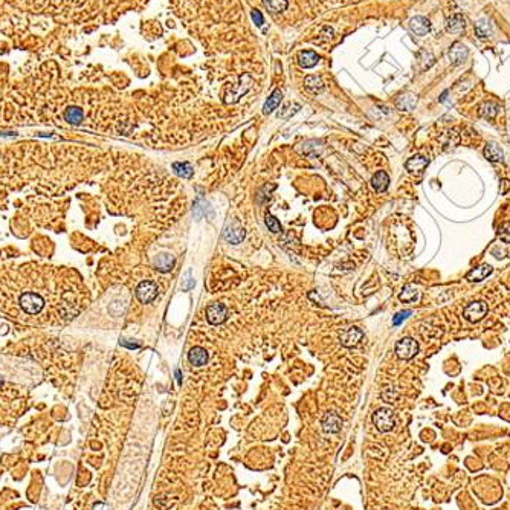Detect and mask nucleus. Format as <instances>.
I'll return each instance as SVG.
<instances>
[{
	"label": "nucleus",
	"instance_id": "1",
	"mask_svg": "<svg viewBox=\"0 0 510 510\" xmlns=\"http://www.w3.org/2000/svg\"><path fill=\"white\" fill-rule=\"evenodd\" d=\"M373 425L379 432H389L396 426V415L389 408H377L373 412Z\"/></svg>",
	"mask_w": 510,
	"mask_h": 510
},
{
	"label": "nucleus",
	"instance_id": "2",
	"mask_svg": "<svg viewBox=\"0 0 510 510\" xmlns=\"http://www.w3.org/2000/svg\"><path fill=\"white\" fill-rule=\"evenodd\" d=\"M252 84H254V78L249 75V74H243L242 77H240V80H238V83L235 84V86H232L231 89H229V92L225 95V103L226 104H234V103H237L240 98H242L248 91H249V89L252 87Z\"/></svg>",
	"mask_w": 510,
	"mask_h": 510
},
{
	"label": "nucleus",
	"instance_id": "3",
	"mask_svg": "<svg viewBox=\"0 0 510 510\" xmlns=\"http://www.w3.org/2000/svg\"><path fill=\"white\" fill-rule=\"evenodd\" d=\"M245 235H246V231L237 219H229L226 222V225L223 228V237L228 243H231V245L242 243L245 240Z\"/></svg>",
	"mask_w": 510,
	"mask_h": 510
},
{
	"label": "nucleus",
	"instance_id": "4",
	"mask_svg": "<svg viewBox=\"0 0 510 510\" xmlns=\"http://www.w3.org/2000/svg\"><path fill=\"white\" fill-rule=\"evenodd\" d=\"M20 306L29 315H37L45 307V299L34 292H26L20 296Z\"/></svg>",
	"mask_w": 510,
	"mask_h": 510
},
{
	"label": "nucleus",
	"instance_id": "5",
	"mask_svg": "<svg viewBox=\"0 0 510 510\" xmlns=\"http://www.w3.org/2000/svg\"><path fill=\"white\" fill-rule=\"evenodd\" d=\"M158 292H159V289H158V284L155 281L144 280L136 287V298L142 304H148V303L155 301L156 296H158Z\"/></svg>",
	"mask_w": 510,
	"mask_h": 510
},
{
	"label": "nucleus",
	"instance_id": "6",
	"mask_svg": "<svg viewBox=\"0 0 510 510\" xmlns=\"http://www.w3.org/2000/svg\"><path fill=\"white\" fill-rule=\"evenodd\" d=\"M418 353V342L412 338H403L396 344V354L399 359L408 361Z\"/></svg>",
	"mask_w": 510,
	"mask_h": 510
},
{
	"label": "nucleus",
	"instance_id": "7",
	"mask_svg": "<svg viewBox=\"0 0 510 510\" xmlns=\"http://www.w3.org/2000/svg\"><path fill=\"white\" fill-rule=\"evenodd\" d=\"M486 313H487V304L484 301H473L464 309L463 316L469 322H478L486 316Z\"/></svg>",
	"mask_w": 510,
	"mask_h": 510
},
{
	"label": "nucleus",
	"instance_id": "8",
	"mask_svg": "<svg viewBox=\"0 0 510 510\" xmlns=\"http://www.w3.org/2000/svg\"><path fill=\"white\" fill-rule=\"evenodd\" d=\"M364 338V332L359 327H347L339 335V341L344 347H354Z\"/></svg>",
	"mask_w": 510,
	"mask_h": 510
},
{
	"label": "nucleus",
	"instance_id": "9",
	"mask_svg": "<svg viewBox=\"0 0 510 510\" xmlns=\"http://www.w3.org/2000/svg\"><path fill=\"white\" fill-rule=\"evenodd\" d=\"M228 318V309L220 304V303H214V304H209L206 307V319L209 324H213V325H219L222 322H225Z\"/></svg>",
	"mask_w": 510,
	"mask_h": 510
},
{
	"label": "nucleus",
	"instance_id": "10",
	"mask_svg": "<svg viewBox=\"0 0 510 510\" xmlns=\"http://www.w3.org/2000/svg\"><path fill=\"white\" fill-rule=\"evenodd\" d=\"M321 426L327 434H338L342 429V418L335 411H330L322 417Z\"/></svg>",
	"mask_w": 510,
	"mask_h": 510
},
{
	"label": "nucleus",
	"instance_id": "11",
	"mask_svg": "<svg viewBox=\"0 0 510 510\" xmlns=\"http://www.w3.org/2000/svg\"><path fill=\"white\" fill-rule=\"evenodd\" d=\"M409 28H411V31L418 36V37H423L429 33V29H431V23L426 17L423 16H415L409 20Z\"/></svg>",
	"mask_w": 510,
	"mask_h": 510
},
{
	"label": "nucleus",
	"instance_id": "12",
	"mask_svg": "<svg viewBox=\"0 0 510 510\" xmlns=\"http://www.w3.org/2000/svg\"><path fill=\"white\" fill-rule=\"evenodd\" d=\"M492 272H493V267L490 264H479L466 274V280H469L472 283H479V281L486 280Z\"/></svg>",
	"mask_w": 510,
	"mask_h": 510
},
{
	"label": "nucleus",
	"instance_id": "13",
	"mask_svg": "<svg viewBox=\"0 0 510 510\" xmlns=\"http://www.w3.org/2000/svg\"><path fill=\"white\" fill-rule=\"evenodd\" d=\"M174 264H176V258L168 252H161L153 260V266L159 272H170L174 267Z\"/></svg>",
	"mask_w": 510,
	"mask_h": 510
},
{
	"label": "nucleus",
	"instance_id": "14",
	"mask_svg": "<svg viewBox=\"0 0 510 510\" xmlns=\"http://www.w3.org/2000/svg\"><path fill=\"white\" fill-rule=\"evenodd\" d=\"M429 161L425 158V156H420V155H415L412 158H409L405 164V168L411 173V174H422L426 167H428Z\"/></svg>",
	"mask_w": 510,
	"mask_h": 510
},
{
	"label": "nucleus",
	"instance_id": "15",
	"mask_svg": "<svg viewBox=\"0 0 510 510\" xmlns=\"http://www.w3.org/2000/svg\"><path fill=\"white\" fill-rule=\"evenodd\" d=\"M208 353L203 347H193L188 353V361L193 367H205L208 364Z\"/></svg>",
	"mask_w": 510,
	"mask_h": 510
},
{
	"label": "nucleus",
	"instance_id": "16",
	"mask_svg": "<svg viewBox=\"0 0 510 510\" xmlns=\"http://www.w3.org/2000/svg\"><path fill=\"white\" fill-rule=\"evenodd\" d=\"M319 63V55L315 51H301L298 54V65L303 69H312Z\"/></svg>",
	"mask_w": 510,
	"mask_h": 510
},
{
	"label": "nucleus",
	"instance_id": "17",
	"mask_svg": "<svg viewBox=\"0 0 510 510\" xmlns=\"http://www.w3.org/2000/svg\"><path fill=\"white\" fill-rule=\"evenodd\" d=\"M388 185H389V176H388L386 171L380 170V171H377V173L373 174V177H371V187H373L374 191H377V193H385L386 188H388Z\"/></svg>",
	"mask_w": 510,
	"mask_h": 510
},
{
	"label": "nucleus",
	"instance_id": "18",
	"mask_svg": "<svg viewBox=\"0 0 510 510\" xmlns=\"http://www.w3.org/2000/svg\"><path fill=\"white\" fill-rule=\"evenodd\" d=\"M467 55H469V51L461 43H455L451 49H449V54H447L449 60H451V63H454V65L463 63L464 60L467 58Z\"/></svg>",
	"mask_w": 510,
	"mask_h": 510
},
{
	"label": "nucleus",
	"instance_id": "19",
	"mask_svg": "<svg viewBox=\"0 0 510 510\" xmlns=\"http://www.w3.org/2000/svg\"><path fill=\"white\" fill-rule=\"evenodd\" d=\"M463 29H464V19L461 14H455L452 17H449L446 20V31L447 33H451V34H460L463 33Z\"/></svg>",
	"mask_w": 510,
	"mask_h": 510
},
{
	"label": "nucleus",
	"instance_id": "20",
	"mask_svg": "<svg viewBox=\"0 0 510 510\" xmlns=\"http://www.w3.org/2000/svg\"><path fill=\"white\" fill-rule=\"evenodd\" d=\"M484 156L487 158V161L490 162H501L504 159V152H502V148L495 144V142H489L486 147H484Z\"/></svg>",
	"mask_w": 510,
	"mask_h": 510
},
{
	"label": "nucleus",
	"instance_id": "21",
	"mask_svg": "<svg viewBox=\"0 0 510 510\" xmlns=\"http://www.w3.org/2000/svg\"><path fill=\"white\" fill-rule=\"evenodd\" d=\"M281 100H283V92L280 91V89H277V91H274L272 95L269 97L267 101L264 103V106H263V113H264V115L272 113L275 109H278Z\"/></svg>",
	"mask_w": 510,
	"mask_h": 510
},
{
	"label": "nucleus",
	"instance_id": "22",
	"mask_svg": "<svg viewBox=\"0 0 510 510\" xmlns=\"http://www.w3.org/2000/svg\"><path fill=\"white\" fill-rule=\"evenodd\" d=\"M498 110H499V106H498L496 103H493V101H486V103H483L481 106H479L478 115L481 116V118H484V119H493V118L496 116Z\"/></svg>",
	"mask_w": 510,
	"mask_h": 510
},
{
	"label": "nucleus",
	"instance_id": "23",
	"mask_svg": "<svg viewBox=\"0 0 510 510\" xmlns=\"http://www.w3.org/2000/svg\"><path fill=\"white\" fill-rule=\"evenodd\" d=\"M304 86L312 94H316V95L324 91V83L318 75H307L304 78Z\"/></svg>",
	"mask_w": 510,
	"mask_h": 510
},
{
	"label": "nucleus",
	"instance_id": "24",
	"mask_svg": "<svg viewBox=\"0 0 510 510\" xmlns=\"http://www.w3.org/2000/svg\"><path fill=\"white\" fill-rule=\"evenodd\" d=\"M418 295H420V290H418L417 286L406 284L402 289V292L399 295V299H400V301H403V303H412V301H415V299L418 298Z\"/></svg>",
	"mask_w": 510,
	"mask_h": 510
},
{
	"label": "nucleus",
	"instance_id": "25",
	"mask_svg": "<svg viewBox=\"0 0 510 510\" xmlns=\"http://www.w3.org/2000/svg\"><path fill=\"white\" fill-rule=\"evenodd\" d=\"M173 171L182 179H191L193 177V167L190 162H174L173 164Z\"/></svg>",
	"mask_w": 510,
	"mask_h": 510
},
{
	"label": "nucleus",
	"instance_id": "26",
	"mask_svg": "<svg viewBox=\"0 0 510 510\" xmlns=\"http://www.w3.org/2000/svg\"><path fill=\"white\" fill-rule=\"evenodd\" d=\"M83 118H84L83 110L78 109V107H68V109L65 110V119H66V121H68L69 124L78 126V124H81Z\"/></svg>",
	"mask_w": 510,
	"mask_h": 510
},
{
	"label": "nucleus",
	"instance_id": "27",
	"mask_svg": "<svg viewBox=\"0 0 510 510\" xmlns=\"http://www.w3.org/2000/svg\"><path fill=\"white\" fill-rule=\"evenodd\" d=\"M475 29H476V34L479 37H490L492 36V26L489 23V20L486 19H481V20H478L476 25H475Z\"/></svg>",
	"mask_w": 510,
	"mask_h": 510
},
{
	"label": "nucleus",
	"instance_id": "28",
	"mask_svg": "<svg viewBox=\"0 0 510 510\" xmlns=\"http://www.w3.org/2000/svg\"><path fill=\"white\" fill-rule=\"evenodd\" d=\"M415 103H417V98L414 95H403V97L397 98V101H396V104L400 110H411V109H414Z\"/></svg>",
	"mask_w": 510,
	"mask_h": 510
},
{
	"label": "nucleus",
	"instance_id": "29",
	"mask_svg": "<svg viewBox=\"0 0 510 510\" xmlns=\"http://www.w3.org/2000/svg\"><path fill=\"white\" fill-rule=\"evenodd\" d=\"M266 4H267L269 10L274 11V13H283L289 7L287 0H266Z\"/></svg>",
	"mask_w": 510,
	"mask_h": 510
},
{
	"label": "nucleus",
	"instance_id": "30",
	"mask_svg": "<svg viewBox=\"0 0 510 510\" xmlns=\"http://www.w3.org/2000/svg\"><path fill=\"white\" fill-rule=\"evenodd\" d=\"M264 223H266V226L269 228V231H271V232H274V234H277V232H280L281 231V225H280V222L271 214V213H266V217H264Z\"/></svg>",
	"mask_w": 510,
	"mask_h": 510
},
{
	"label": "nucleus",
	"instance_id": "31",
	"mask_svg": "<svg viewBox=\"0 0 510 510\" xmlns=\"http://www.w3.org/2000/svg\"><path fill=\"white\" fill-rule=\"evenodd\" d=\"M316 147H318V148H322L321 141H307V142L303 144L301 152L306 153V155H318L319 152H316Z\"/></svg>",
	"mask_w": 510,
	"mask_h": 510
},
{
	"label": "nucleus",
	"instance_id": "32",
	"mask_svg": "<svg viewBox=\"0 0 510 510\" xmlns=\"http://www.w3.org/2000/svg\"><path fill=\"white\" fill-rule=\"evenodd\" d=\"M498 237L504 243H510V222H505L498 228Z\"/></svg>",
	"mask_w": 510,
	"mask_h": 510
},
{
	"label": "nucleus",
	"instance_id": "33",
	"mask_svg": "<svg viewBox=\"0 0 510 510\" xmlns=\"http://www.w3.org/2000/svg\"><path fill=\"white\" fill-rule=\"evenodd\" d=\"M194 287V278L191 277V272L188 271L185 275H184V278H182V290H190V289H193Z\"/></svg>",
	"mask_w": 510,
	"mask_h": 510
},
{
	"label": "nucleus",
	"instance_id": "34",
	"mask_svg": "<svg viewBox=\"0 0 510 510\" xmlns=\"http://www.w3.org/2000/svg\"><path fill=\"white\" fill-rule=\"evenodd\" d=\"M411 315V310H403V312H399L394 318H393V324L394 325H400L402 324V321H405L408 316Z\"/></svg>",
	"mask_w": 510,
	"mask_h": 510
},
{
	"label": "nucleus",
	"instance_id": "35",
	"mask_svg": "<svg viewBox=\"0 0 510 510\" xmlns=\"http://www.w3.org/2000/svg\"><path fill=\"white\" fill-rule=\"evenodd\" d=\"M251 17H252V20L255 22V25H257V26H263V23H264V17H263V14H261L258 10H254V11L251 13Z\"/></svg>",
	"mask_w": 510,
	"mask_h": 510
},
{
	"label": "nucleus",
	"instance_id": "36",
	"mask_svg": "<svg viewBox=\"0 0 510 510\" xmlns=\"http://www.w3.org/2000/svg\"><path fill=\"white\" fill-rule=\"evenodd\" d=\"M121 344H123L124 347H127V348H139V344H138V342H129V339L121 341Z\"/></svg>",
	"mask_w": 510,
	"mask_h": 510
},
{
	"label": "nucleus",
	"instance_id": "37",
	"mask_svg": "<svg viewBox=\"0 0 510 510\" xmlns=\"http://www.w3.org/2000/svg\"><path fill=\"white\" fill-rule=\"evenodd\" d=\"M176 379H177V383H182V373H181V370H176Z\"/></svg>",
	"mask_w": 510,
	"mask_h": 510
},
{
	"label": "nucleus",
	"instance_id": "38",
	"mask_svg": "<svg viewBox=\"0 0 510 510\" xmlns=\"http://www.w3.org/2000/svg\"><path fill=\"white\" fill-rule=\"evenodd\" d=\"M0 385H2V382H0Z\"/></svg>",
	"mask_w": 510,
	"mask_h": 510
}]
</instances>
